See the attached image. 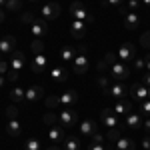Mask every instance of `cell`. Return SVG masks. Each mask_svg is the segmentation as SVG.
<instances>
[{"mask_svg":"<svg viewBox=\"0 0 150 150\" xmlns=\"http://www.w3.org/2000/svg\"><path fill=\"white\" fill-rule=\"evenodd\" d=\"M80 132L84 134V136H90V138H92L94 134L98 132V124H96L94 120H84V122L80 124Z\"/></svg>","mask_w":150,"mask_h":150,"instance_id":"obj_21","label":"cell"},{"mask_svg":"<svg viewBox=\"0 0 150 150\" xmlns=\"http://www.w3.org/2000/svg\"><path fill=\"white\" fill-rule=\"evenodd\" d=\"M86 70H88L86 54H76V58L72 60V72H76V74H86Z\"/></svg>","mask_w":150,"mask_h":150,"instance_id":"obj_8","label":"cell"},{"mask_svg":"<svg viewBox=\"0 0 150 150\" xmlns=\"http://www.w3.org/2000/svg\"><path fill=\"white\" fill-rule=\"evenodd\" d=\"M140 44H142L144 48H150V30L140 36Z\"/></svg>","mask_w":150,"mask_h":150,"instance_id":"obj_36","label":"cell"},{"mask_svg":"<svg viewBox=\"0 0 150 150\" xmlns=\"http://www.w3.org/2000/svg\"><path fill=\"white\" fill-rule=\"evenodd\" d=\"M30 2H36V0H30Z\"/></svg>","mask_w":150,"mask_h":150,"instance_id":"obj_59","label":"cell"},{"mask_svg":"<svg viewBox=\"0 0 150 150\" xmlns=\"http://www.w3.org/2000/svg\"><path fill=\"white\" fill-rule=\"evenodd\" d=\"M50 76H52L56 82H66V78H68V70L62 68L60 64H54L52 70H50Z\"/></svg>","mask_w":150,"mask_h":150,"instance_id":"obj_20","label":"cell"},{"mask_svg":"<svg viewBox=\"0 0 150 150\" xmlns=\"http://www.w3.org/2000/svg\"><path fill=\"white\" fill-rule=\"evenodd\" d=\"M42 96H44V88H42V86H30V88L26 90L24 100H26L28 104H34V102H38Z\"/></svg>","mask_w":150,"mask_h":150,"instance_id":"obj_10","label":"cell"},{"mask_svg":"<svg viewBox=\"0 0 150 150\" xmlns=\"http://www.w3.org/2000/svg\"><path fill=\"white\" fill-rule=\"evenodd\" d=\"M26 150H40V140H36V138L26 140Z\"/></svg>","mask_w":150,"mask_h":150,"instance_id":"obj_34","label":"cell"},{"mask_svg":"<svg viewBox=\"0 0 150 150\" xmlns=\"http://www.w3.org/2000/svg\"><path fill=\"white\" fill-rule=\"evenodd\" d=\"M126 126H128V128H134V130H136V128L142 126V118H140L138 114H134V112H130V114L126 116Z\"/></svg>","mask_w":150,"mask_h":150,"instance_id":"obj_25","label":"cell"},{"mask_svg":"<svg viewBox=\"0 0 150 150\" xmlns=\"http://www.w3.org/2000/svg\"><path fill=\"white\" fill-rule=\"evenodd\" d=\"M142 126H144V130L150 134V118H146V120H142Z\"/></svg>","mask_w":150,"mask_h":150,"instance_id":"obj_48","label":"cell"},{"mask_svg":"<svg viewBox=\"0 0 150 150\" xmlns=\"http://www.w3.org/2000/svg\"><path fill=\"white\" fill-rule=\"evenodd\" d=\"M126 86L124 84H120V82H116V84H112L108 90H106V94L108 96H112V98H116V100H120V98H124L126 96Z\"/></svg>","mask_w":150,"mask_h":150,"instance_id":"obj_16","label":"cell"},{"mask_svg":"<svg viewBox=\"0 0 150 150\" xmlns=\"http://www.w3.org/2000/svg\"><path fill=\"white\" fill-rule=\"evenodd\" d=\"M44 122H46V124H50V126H56L58 116L54 114V112H46V114H44Z\"/></svg>","mask_w":150,"mask_h":150,"instance_id":"obj_32","label":"cell"},{"mask_svg":"<svg viewBox=\"0 0 150 150\" xmlns=\"http://www.w3.org/2000/svg\"><path fill=\"white\" fill-rule=\"evenodd\" d=\"M64 150H80V138L78 136H66L64 138Z\"/></svg>","mask_w":150,"mask_h":150,"instance_id":"obj_24","label":"cell"},{"mask_svg":"<svg viewBox=\"0 0 150 150\" xmlns=\"http://www.w3.org/2000/svg\"><path fill=\"white\" fill-rule=\"evenodd\" d=\"M70 34H72V38H76V40L84 38V34H86V22H82V20H72V22H70Z\"/></svg>","mask_w":150,"mask_h":150,"instance_id":"obj_11","label":"cell"},{"mask_svg":"<svg viewBox=\"0 0 150 150\" xmlns=\"http://www.w3.org/2000/svg\"><path fill=\"white\" fill-rule=\"evenodd\" d=\"M24 62H26V56H24V52H20V50H14L10 56V68L14 70H20L24 66Z\"/></svg>","mask_w":150,"mask_h":150,"instance_id":"obj_19","label":"cell"},{"mask_svg":"<svg viewBox=\"0 0 150 150\" xmlns=\"http://www.w3.org/2000/svg\"><path fill=\"white\" fill-rule=\"evenodd\" d=\"M138 26H140V16L136 12L124 14V28H126V30H136Z\"/></svg>","mask_w":150,"mask_h":150,"instance_id":"obj_17","label":"cell"},{"mask_svg":"<svg viewBox=\"0 0 150 150\" xmlns=\"http://www.w3.org/2000/svg\"><path fill=\"white\" fill-rule=\"evenodd\" d=\"M88 150H104V146H102V144H90Z\"/></svg>","mask_w":150,"mask_h":150,"instance_id":"obj_49","label":"cell"},{"mask_svg":"<svg viewBox=\"0 0 150 150\" xmlns=\"http://www.w3.org/2000/svg\"><path fill=\"white\" fill-rule=\"evenodd\" d=\"M48 150H60V148H58V146H50Z\"/></svg>","mask_w":150,"mask_h":150,"instance_id":"obj_56","label":"cell"},{"mask_svg":"<svg viewBox=\"0 0 150 150\" xmlns=\"http://www.w3.org/2000/svg\"><path fill=\"white\" fill-rule=\"evenodd\" d=\"M140 110H142L144 114H150V100H144V102H140Z\"/></svg>","mask_w":150,"mask_h":150,"instance_id":"obj_41","label":"cell"},{"mask_svg":"<svg viewBox=\"0 0 150 150\" xmlns=\"http://www.w3.org/2000/svg\"><path fill=\"white\" fill-rule=\"evenodd\" d=\"M136 58V50H134V44H122L120 50H118V60H122V62H128V60H134Z\"/></svg>","mask_w":150,"mask_h":150,"instance_id":"obj_7","label":"cell"},{"mask_svg":"<svg viewBox=\"0 0 150 150\" xmlns=\"http://www.w3.org/2000/svg\"><path fill=\"white\" fill-rule=\"evenodd\" d=\"M20 20L26 22V24H32L36 18H34V14H32V12H24V14H20Z\"/></svg>","mask_w":150,"mask_h":150,"instance_id":"obj_35","label":"cell"},{"mask_svg":"<svg viewBox=\"0 0 150 150\" xmlns=\"http://www.w3.org/2000/svg\"><path fill=\"white\" fill-rule=\"evenodd\" d=\"M32 34H34V38H42V36L48 34V24L44 18H36L34 22H32Z\"/></svg>","mask_w":150,"mask_h":150,"instance_id":"obj_9","label":"cell"},{"mask_svg":"<svg viewBox=\"0 0 150 150\" xmlns=\"http://www.w3.org/2000/svg\"><path fill=\"white\" fill-rule=\"evenodd\" d=\"M98 86H100V88H102L104 92H106V90H108V78H106V76H98Z\"/></svg>","mask_w":150,"mask_h":150,"instance_id":"obj_40","label":"cell"},{"mask_svg":"<svg viewBox=\"0 0 150 150\" xmlns=\"http://www.w3.org/2000/svg\"><path fill=\"white\" fill-rule=\"evenodd\" d=\"M16 46V38L14 36H4L0 40V54H12Z\"/></svg>","mask_w":150,"mask_h":150,"instance_id":"obj_14","label":"cell"},{"mask_svg":"<svg viewBox=\"0 0 150 150\" xmlns=\"http://www.w3.org/2000/svg\"><path fill=\"white\" fill-rule=\"evenodd\" d=\"M48 138L52 140L54 144H58V142H64V130H62V126H52L50 130H48Z\"/></svg>","mask_w":150,"mask_h":150,"instance_id":"obj_23","label":"cell"},{"mask_svg":"<svg viewBox=\"0 0 150 150\" xmlns=\"http://www.w3.org/2000/svg\"><path fill=\"white\" fill-rule=\"evenodd\" d=\"M18 72H20V70H14V68L8 70V72H6V76H8V82H16V80H18Z\"/></svg>","mask_w":150,"mask_h":150,"instance_id":"obj_39","label":"cell"},{"mask_svg":"<svg viewBox=\"0 0 150 150\" xmlns=\"http://www.w3.org/2000/svg\"><path fill=\"white\" fill-rule=\"evenodd\" d=\"M108 138L110 140H118L120 138V128H110V130H108Z\"/></svg>","mask_w":150,"mask_h":150,"instance_id":"obj_38","label":"cell"},{"mask_svg":"<svg viewBox=\"0 0 150 150\" xmlns=\"http://www.w3.org/2000/svg\"><path fill=\"white\" fill-rule=\"evenodd\" d=\"M70 14H72V20H82V22H86V20L92 22V20H94L92 16L86 14V6H84L82 2H78V0L70 4Z\"/></svg>","mask_w":150,"mask_h":150,"instance_id":"obj_1","label":"cell"},{"mask_svg":"<svg viewBox=\"0 0 150 150\" xmlns=\"http://www.w3.org/2000/svg\"><path fill=\"white\" fill-rule=\"evenodd\" d=\"M30 48H32L34 56L36 54H44V42H42V38H34L32 44H30Z\"/></svg>","mask_w":150,"mask_h":150,"instance_id":"obj_29","label":"cell"},{"mask_svg":"<svg viewBox=\"0 0 150 150\" xmlns=\"http://www.w3.org/2000/svg\"><path fill=\"white\" fill-rule=\"evenodd\" d=\"M6 118L8 120H18V108L10 104V106H6Z\"/></svg>","mask_w":150,"mask_h":150,"instance_id":"obj_30","label":"cell"},{"mask_svg":"<svg viewBox=\"0 0 150 150\" xmlns=\"http://www.w3.org/2000/svg\"><path fill=\"white\" fill-rule=\"evenodd\" d=\"M0 6H6V0H0Z\"/></svg>","mask_w":150,"mask_h":150,"instance_id":"obj_55","label":"cell"},{"mask_svg":"<svg viewBox=\"0 0 150 150\" xmlns=\"http://www.w3.org/2000/svg\"><path fill=\"white\" fill-rule=\"evenodd\" d=\"M116 58H118V56H116L114 52H108V54H106V56H104L102 60L96 64V68L100 70V72H104L106 68H112V66L116 64Z\"/></svg>","mask_w":150,"mask_h":150,"instance_id":"obj_18","label":"cell"},{"mask_svg":"<svg viewBox=\"0 0 150 150\" xmlns=\"http://www.w3.org/2000/svg\"><path fill=\"white\" fill-rule=\"evenodd\" d=\"M122 2H124V0H106V2H104V6H114V8H118Z\"/></svg>","mask_w":150,"mask_h":150,"instance_id":"obj_43","label":"cell"},{"mask_svg":"<svg viewBox=\"0 0 150 150\" xmlns=\"http://www.w3.org/2000/svg\"><path fill=\"white\" fill-rule=\"evenodd\" d=\"M30 68L34 74H44L48 70V58L44 54H36L34 60H32V64H30Z\"/></svg>","mask_w":150,"mask_h":150,"instance_id":"obj_5","label":"cell"},{"mask_svg":"<svg viewBox=\"0 0 150 150\" xmlns=\"http://www.w3.org/2000/svg\"><path fill=\"white\" fill-rule=\"evenodd\" d=\"M56 106H60V96H48L46 108H56Z\"/></svg>","mask_w":150,"mask_h":150,"instance_id":"obj_33","label":"cell"},{"mask_svg":"<svg viewBox=\"0 0 150 150\" xmlns=\"http://www.w3.org/2000/svg\"><path fill=\"white\" fill-rule=\"evenodd\" d=\"M24 96H26V90L18 88V86L10 90V100H12V102H22V100H24Z\"/></svg>","mask_w":150,"mask_h":150,"instance_id":"obj_27","label":"cell"},{"mask_svg":"<svg viewBox=\"0 0 150 150\" xmlns=\"http://www.w3.org/2000/svg\"><path fill=\"white\" fill-rule=\"evenodd\" d=\"M142 84H144L146 88H150V72H146V74H144V78H142Z\"/></svg>","mask_w":150,"mask_h":150,"instance_id":"obj_47","label":"cell"},{"mask_svg":"<svg viewBox=\"0 0 150 150\" xmlns=\"http://www.w3.org/2000/svg\"><path fill=\"white\" fill-rule=\"evenodd\" d=\"M100 120H102L104 126H108V128L118 126V116L112 114V110H110V108H104V110H102V114H100Z\"/></svg>","mask_w":150,"mask_h":150,"instance_id":"obj_13","label":"cell"},{"mask_svg":"<svg viewBox=\"0 0 150 150\" xmlns=\"http://www.w3.org/2000/svg\"><path fill=\"white\" fill-rule=\"evenodd\" d=\"M4 82H6V80H4V74H0V86H2Z\"/></svg>","mask_w":150,"mask_h":150,"instance_id":"obj_53","label":"cell"},{"mask_svg":"<svg viewBox=\"0 0 150 150\" xmlns=\"http://www.w3.org/2000/svg\"><path fill=\"white\" fill-rule=\"evenodd\" d=\"M134 68L138 70V72H140V70H144V68H146V60H144V58H134Z\"/></svg>","mask_w":150,"mask_h":150,"instance_id":"obj_37","label":"cell"},{"mask_svg":"<svg viewBox=\"0 0 150 150\" xmlns=\"http://www.w3.org/2000/svg\"><path fill=\"white\" fill-rule=\"evenodd\" d=\"M76 122H78V116H76L74 110H70V108H64V110L58 114V124L62 128H72Z\"/></svg>","mask_w":150,"mask_h":150,"instance_id":"obj_2","label":"cell"},{"mask_svg":"<svg viewBox=\"0 0 150 150\" xmlns=\"http://www.w3.org/2000/svg\"><path fill=\"white\" fill-rule=\"evenodd\" d=\"M142 148H144V150H150V134L142 138Z\"/></svg>","mask_w":150,"mask_h":150,"instance_id":"obj_45","label":"cell"},{"mask_svg":"<svg viewBox=\"0 0 150 150\" xmlns=\"http://www.w3.org/2000/svg\"><path fill=\"white\" fill-rule=\"evenodd\" d=\"M0 62H2V54H0Z\"/></svg>","mask_w":150,"mask_h":150,"instance_id":"obj_58","label":"cell"},{"mask_svg":"<svg viewBox=\"0 0 150 150\" xmlns=\"http://www.w3.org/2000/svg\"><path fill=\"white\" fill-rule=\"evenodd\" d=\"M6 134L12 136V138H18V136L22 134V124H20L18 120H8V124H6Z\"/></svg>","mask_w":150,"mask_h":150,"instance_id":"obj_22","label":"cell"},{"mask_svg":"<svg viewBox=\"0 0 150 150\" xmlns=\"http://www.w3.org/2000/svg\"><path fill=\"white\" fill-rule=\"evenodd\" d=\"M2 22H4V12L0 10V24H2Z\"/></svg>","mask_w":150,"mask_h":150,"instance_id":"obj_52","label":"cell"},{"mask_svg":"<svg viewBox=\"0 0 150 150\" xmlns=\"http://www.w3.org/2000/svg\"><path fill=\"white\" fill-rule=\"evenodd\" d=\"M60 58H62L64 62H72V60L76 58V52H74V48H70V46H64L62 50H60Z\"/></svg>","mask_w":150,"mask_h":150,"instance_id":"obj_26","label":"cell"},{"mask_svg":"<svg viewBox=\"0 0 150 150\" xmlns=\"http://www.w3.org/2000/svg\"><path fill=\"white\" fill-rule=\"evenodd\" d=\"M110 74L116 78V82H118V80H124V78L130 76V66H126L124 62H116L114 66L110 68Z\"/></svg>","mask_w":150,"mask_h":150,"instance_id":"obj_6","label":"cell"},{"mask_svg":"<svg viewBox=\"0 0 150 150\" xmlns=\"http://www.w3.org/2000/svg\"><path fill=\"white\" fill-rule=\"evenodd\" d=\"M148 100H150V88H148Z\"/></svg>","mask_w":150,"mask_h":150,"instance_id":"obj_57","label":"cell"},{"mask_svg":"<svg viewBox=\"0 0 150 150\" xmlns=\"http://www.w3.org/2000/svg\"><path fill=\"white\" fill-rule=\"evenodd\" d=\"M130 94H132V98H134L136 102L148 100V88H146L142 82H134V84L130 86Z\"/></svg>","mask_w":150,"mask_h":150,"instance_id":"obj_4","label":"cell"},{"mask_svg":"<svg viewBox=\"0 0 150 150\" xmlns=\"http://www.w3.org/2000/svg\"><path fill=\"white\" fill-rule=\"evenodd\" d=\"M20 8H22L20 0H6V10H10V12H18Z\"/></svg>","mask_w":150,"mask_h":150,"instance_id":"obj_31","label":"cell"},{"mask_svg":"<svg viewBox=\"0 0 150 150\" xmlns=\"http://www.w3.org/2000/svg\"><path fill=\"white\" fill-rule=\"evenodd\" d=\"M140 4H142V0H130V2H128V6H130L132 10H136V8H138Z\"/></svg>","mask_w":150,"mask_h":150,"instance_id":"obj_46","label":"cell"},{"mask_svg":"<svg viewBox=\"0 0 150 150\" xmlns=\"http://www.w3.org/2000/svg\"><path fill=\"white\" fill-rule=\"evenodd\" d=\"M76 100H78L76 90H66L60 94V106H64V108H70L72 104H76Z\"/></svg>","mask_w":150,"mask_h":150,"instance_id":"obj_15","label":"cell"},{"mask_svg":"<svg viewBox=\"0 0 150 150\" xmlns=\"http://www.w3.org/2000/svg\"><path fill=\"white\" fill-rule=\"evenodd\" d=\"M40 14H42L44 20H54V18L60 16V4H58V2H48V4L42 6Z\"/></svg>","mask_w":150,"mask_h":150,"instance_id":"obj_3","label":"cell"},{"mask_svg":"<svg viewBox=\"0 0 150 150\" xmlns=\"http://www.w3.org/2000/svg\"><path fill=\"white\" fill-rule=\"evenodd\" d=\"M10 70V62H6V60H2L0 62V74H6Z\"/></svg>","mask_w":150,"mask_h":150,"instance_id":"obj_42","label":"cell"},{"mask_svg":"<svg viewBox=\"0 0 150 150\" xmlns=\"http://www.w3.org/2000/svg\"><path fill=\"white\" fill-rule=\"evenodd\" d=\"M116 148L118 150H134V142L130 138H118L116 140Z\"/></svg>","mask_w":150,"mask_h":150,"instance_id":"obj_28","label":"cell"},{"mask_svg":"<svg viewBox=\"0 0 150 150\" xmlns=\"http://www.w3.org/2000/svg\"><path fill=\"white\" fill-rule=\"evenodd\" d=\"M130 112H132V102H130V100H124V98L116 100V106H114L116 116H128Z\"/></svg>","mask_w":150,"mask_h":150,"instance_id":"obj_12","label":"cell"},{"mask_svg":"<svg viewBox=\"0 0 150 150\" xmlns=\"http://www.w3.org/2000/svg\"><path fill=\"white\" fill-rule=\"evenodd\" d=\"M78 54H86V48H84V46H78Z\"/></svg>","mask_w":150,"mask_h":150,"instance_id":"obj_51","label":"cell"},{"mask_svg":"<svg viewBox=\"0 0 150 150\" xmlns=\"http://www.w3.org/2000/svg\"><path fill=\"white\" fill-rule=\"evenodd\" d=\"M144 60H146V68H148V72H150V54L144 58Z\"/></svg>","mask_w":150,"mask_h":150,"instance_id":"obj_50","label":"cell"},{"mask_svg":"<svg viewBox=\"0 0 150 150\" xmlns=\"http://www.w3.org/2000/svg\"><path fill=\"white\" fill-rule=\"evenodd\" d=\"M142 4H144V6H150V0H142Z\"/></svg>","mask_w":150,"mask_h":150,"instance_id":"obj_54","label":"cell"},{"mask_svg":"<svg viewBox=\"0 0 150 150\" xmlns=\"http://www.w3.org/2000/svg\"><path fill=\"white\" fill-rule=\"evenodd\" d=\"M102 140H104V136H102V134H98V132H96V134L92 136V144H102Z\"/></svg>","mask_w":150,"mask_h":150,"instance_id":"obj_44","label":"cell"}]
</instances>
